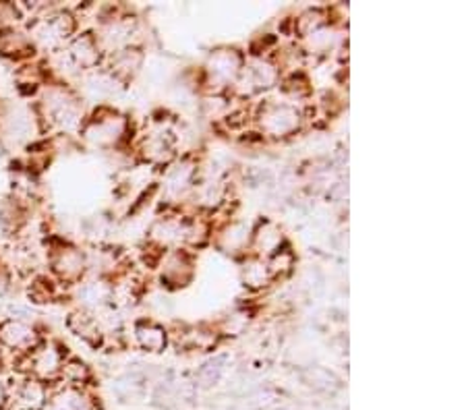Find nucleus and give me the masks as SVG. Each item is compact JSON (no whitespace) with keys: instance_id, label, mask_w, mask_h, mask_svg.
<instances>
[{"instance_id":"14","label":"nucleus","mask_w":466,"mask_h":410,"mask_svg":"<svg viewBox=\"0 0 466 410\" xmlns=\"http://www.w3.org/2000/svg\"><path fill=\"white\" fill-rule=\"evenodd\" d=\"M66 327L92 346H97L104 340L102 325L97 322L96 313L92 311H84V309L71 311L69 317H66Z\"/></svg>"},{"instance_id":"18","label":"nucleus","mask_w":466,"mask_h":410,"mask_svg":"<svg viewBox=\"0 0 466 410\" xmlns=\"http://www.w3.org/2000/svg\"><path fill=\"white\" fill-rule=\"evenodd\" d=\"M89 382H92V369L87 367V363L77 359V356H71V355L66 356L63 371H60V377L56 384L75 385V387H89Z\"/></svg>"},{"instance_id":"2","label":"nucleus","mask_w":466,"mask_h":410,"mask_svg":"<svg viewBox=\"0 0 466 410\" xmlns=\"http://www.w3.org/2000/svg\"><path fill=\"white\" fill-rule=\"evenodd\" d=\"M77 17L60 6H40L34 17L27 19L25 32L32 40L35 52L55 55L77 34Z\"/></svg>"},{"instance_id":"17","label":"nucleus","mask_w":466,"mask_h":410,"mask_svg":"<svg viewBox=\"0 0 466 410\" xmlns=\"http://www.w3.org/2000/svg\"><path fill=\"white\" fill-rule=\"evenodd\" d=\"M282 241V230L272 222L259 224V228L253 233V247L258 249L259 255H274V253L280 251Z\"/></svg>"},{"instance_id":"19","label":"nucleus","mask_w":466,"mask_h":410,"mask_svg":"<svg viewBox=\"0 0 466 410\" xmlns=\"http://www.w3.org/2000/svg\"><path fill=\"white\" fill-rule=\"evenodd\" d=\"M135 338H137V345L144 350H149V353H160L167 346V332H164V327L152 322L137 324Z\"/></svg>"},{"instance_id":"6","label":"nucleus","mask_w":466,"mask_h":410,"mask_svg":"<svg viewBox=\"0 0 466 410\" xmlns=\"http://www.w3.org/2000/svg\"><path fill=\"white\" fill-rule=\"evenodd\" d=\"M50 275L63 286H75L87 275V255L71 243L52 245L48 251Z\"/></svg>"},{"instance_id":"5","label":"nucleus","mask_w":466,"mask_h":410,"mask_svg":"<svg viewBox=\"0 0 466 410\" xmlns=\"http://www.w3.org/2000/svg\"><path fill=\"white\" fill-rule=\"evenodd\" d=\"M127 131H129V123L123 115L108 106H100L86 118L79 137L94 149H112L127 137Z\"/></svg>"},{"instance_id":"25","label":"nucleus","mask_w":466,"mask_h":410,"mask_svg":"<svg viewBox=\"0 0 466 410\" xmlns=\"http://www.w3.org/2000/svg\"><path fill=\"white\" fill-rule=\"evenodd\" d=\"M224 241H227V249L237 251L243 247L245 243H249V233L240 226V224H235V226H230L227 230V235H224Z\"/></svg>"},{"instance_id":"3","label":"nucleus","mask_w":466,"mask_h":410,"mask_svg":"<svg viewBox=\"0 0 466 410\" xmlns=\"http://www.w3.org/2000/svg\"><path fill=\"white\" fill-rule=\"evenodd\" d=\"M44 133L34 106L17 102H0V145L6 149H27L37 144Z\"/></svg>"},{"instance_id":"12","label":"nucleus","mask_w":466,"mask_h":410,"mask_svg":"<svg viewBox=\"0 0 466 410\" xmlns=\"http://www.w3.org/2000/svg\"><path fill=\"white\" fill-rule=\"evenodd\" d=\"M35 55V48L24 27L0 29V58L13 63H29Z\"/></svg>"},{"instance_id":"1","label":"nucleus","mask_w":466,"mask_h":410,"mask_svg":"<svg viewBox=\"0 0 466 410\" xmlns=\"http://www.w3.org/2000/svg\"><path fill=\"white\" fill-rule=\"evenodd\" d=\"M44 131H55L60 137L79 135L86 123V104L69 84L48 81L40 89V98L34 104Z\"/></svg>"},{"instance_id":"24","label":"nucleus","mask_w":466,"mask_h":410,"mask_svg":"<svg viewBox=\"0 0 466 410\" xmlns=\"http://www.w3.org/2000/svg\"><path fill=\"white\" fill-rule=\"evenodd\" d=\"M11 290H13V272L11 267H6L0 261V311L6 307V303L11 301Z\"/></svg>"},{"instance_id":"16","label":"nucleus","mask_w":466,"mask_h":410,"mask_svg":"<svg viewBox=\"0 0 466 410\" xmlns=\"http://www.w3.org/2000/svg\"><path fill=\"white\" fill-rule=\"evenodd\" d=\"M191 275H193V264L185 253L180 251L170 253V255L164 259L162 280H167L170 286H185L187 282L191 280Z\"/></svg>"},{"instance_id":"11","label":"nucleus","mask_w":466,"mask_h":410,"mask_svg":"<svg viewBox=\"0 0 466 410\" xmlns=\"http://www.w3.org/2000/svg\"><path fill=\"white\" fill-rule=\"evenodd\" d=\"M46 410H97V400L89 387L55 384L50 385Z\"/></svg>"},{"instance_id":"20","label":"nucleus","mask_w":466,"mask_h":410,"mask_svg":"<svg viewBox=\"0 0 466 410\" xmlns=\"http://www.w3.org/2000/svg\"><path fill=\"white\" fill-rule=\"evenodd\" d=\"M195 176V166L193 164L183 162L180 166L172 168L168 175V191L170 193H183L185 189H189Z\"/></svg>"},{"instance_id":"10","label":"nucleus","mask_w":466,"mask_h":410,"mask_svg":"<svg viewBox=\"0 0 466 410\" xmlns=\"http://www.w3.org/2000/svg\"><path fill=\"white\" fill-rule=\"evenodd\" d=\"M240 71H243V58L237 50L222 48L212 52V56L208 58L206 75L209 84H216L218 87L230 85L238 79Z\"/></svg>"},{"instance_id":"8","label":"nucleus","mask_w":466,"mask_h":410,"mask_svg":"<svg viewBox=\"0 0 466 410\" xmlns=\"http://www.w3.org/2000/svg\"><path fill=\"white\" fill-rule=\"evenodd\" d=\"M50 385L29 375L9 379V396L5 410H46Z\"/></svg>"},{"instance_id":"21","label":"nucleus","mask_w":466,"mask_h":410,"mask_svg":"<svg viewBox=\"0 0 466 410\" xmlns=\"http://www.w3.org/2000/svg\"><path fill=\"white\" fill-rule=\"evenodd\" d=\"M268 274L269 278H282V275L290 274L292 265H295V257L289 251H278L268 259Z\"/></svg>"},{"instance_id":"23","label":"nucleus","mask_w":466,"mask_h":410,"mask_svg":"<svg viewBox=\"0 0 466 410\" xmlns=\"http://www.w3.org/2000/svg\"><path fill=\"white\" fill-rule=\"evenodd\" d=\"M272 280L268 274V265L266 261L261 259H251L249 264L245 265V282L253 288H259V286H266V282Z\"/></svg>"},{"instance_id":"22","label":"nucleus","mask_w":466,"mask_h":410,"mask_svg":"<svg viewBox=\"0 0 466 410\" xmlns=\"http://www.w3.org/2000/svg\"><path fill=\"white\" fill-rule=\"evenodd\" d=\"M326 27V15L319 9H311V11H305L300 17L297 19V29L300 35H311L313 32H318V29Z\"/></svg>"},{"instance_id":"7","label":"nucleus","mask_w":466,"mask_h":410,"mask_svg":"<svg viewBox=\"0 0 466 410\" xmlns=\"http://www.w3.org/2000/svg\"><path fill=\"white\" fill-rule=\"evenodd\" d=\"M42 338L44 335L34 319H0V350H3L5 356L11 355V359L24 356L34 346L40 345Z\"/></svg>"},{"instance_id":"26","label":"nucleus","mask_w":466,"mask_h":410,"mask_svg":"<svg viewBox=\"0 0 466 410\" xmlns=\"http://www.w3.org/2000/svg\"><path fill=\"white\" fill-rule=\"evenodd\" d=\"M6 396H9V377L0 369V410L6 408Z\"/></svg>"},{"instance_id":"13","label":"nucleus","mask_w":466,"mask_h":410,"mask_svg":"<svg viewBox=\"0 0 466 410\" xmlns=\"http://www.w3.org/2000/svg\"><path fill=\"white\" fill-rule=\"evenodd\" d=\"M278 81V69L266 61H258L249 66H243L235 85L243 95H253L263 89L272 87Z\"/></svg>"},{"instance_id":"15","label":"nucleus","mask_w":466,"mask_h":410,"mask_svg":"<svg viewBox=\"0 0 466 410\" xmlns=\"http://www.w3.org/2000/svg\"><path fill=\"white\" fill-rule=\"evenodd\" d=\"M104 58H106V69L104 71L110 73L116 81H127L133 77L141 66V52L133 46L112 52V55Z\"/></svg>"},{"instance_id":"27","label":"nucleus","mask_w":466,"mask_h":410,"mask_svg":"<svg viewBox=\"0 0 466 410\" xmlns=\"http://www.w3.org/2000/svg\"><path fill=\"white\" fill-rule=\"evenodd\" d=\"M3 365H5V355H3V350H0V369H3Z\"/></svg>"},{"instance_id":"4","label":"nucleus","mask_w":466,"mask_h":410,"mask_svg":"<svg viewBox=\"0 0 466 410\" xmlns=\"http://www.w3.org/2000/svg\"><path fill=\"white\" fill-rule=\"evenodd\" d=\"M66 356H69V353L60 342L42 338L40 345L34 346L27 355L13 359V369L17 375H29L48 385H55Z\"/></svg>"},{"instance_id":"9","label":"nucleus","mask_w":466,"mask_h":410,"mask_svg":"<svg viewBox=\"0 0 466 410\" xmlns=\"http://www.w3.org/2000/svg\"><path fill=\"white\" fill-rule=\"evenodd\" d=\"M258 123L263 133L272 137H289L292 133H297L300 125V112L290 106V104H280V102H268L263 104Z\"/></svg>"}]
</instances>
